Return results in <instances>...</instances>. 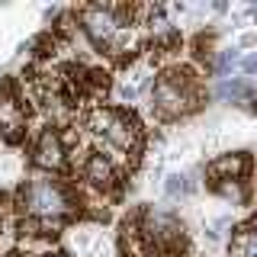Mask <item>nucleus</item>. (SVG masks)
Returning a JSON list of instances; mask_svg holds the SVG:
<instances>
[{"label": "nucleus", "mask_w": 257, "mask_h": 257, "mask_svg": "<svg viewBox=\"0 0 257 257\" xmlns=\"http://www.w3.org/2000/svg\"><path fill=\"white\" fill-rule=\"evenodd\" d=\"M23 203H26V212L32 219H42V222H52V219H61L64 212L71 209V199L64 193L61 183L55 180H36L23 190Z\"/></svg>", "instance_id": "nucleus-1"}, {"label": "nucleus", "mask_w": 257, "mask_h": 257, "mask_svg": "<svg viewBox=\"0 0 257 257\" xmlns=\"http://www.w3.org/2000/svg\"><path fill=\"white\" fill-rule=\"evenodd\" d=\"M80 20H84V32L93 39V42H112L116 39V32L122 29L116 20V10H109V7H87V10H80Z\"/></svg>", "instance_id": "nucleus-2"}, {"label": "nucleus", "mask_w": 257, "mask_h": 257, "mask_svg": "<svg viewBox=\"0 0 257 257\" xmlns=\"http://www.w3.org/2000/svg\"><path fill=\"white\" fill-rule=\"evenodd\" d=\"M103 139H106V145H112V148H119V151H125V155H128V151L139 148L142 128H139V122H135L132 116L112 109V119H109L106 132H103Z\"/></svg>", "instance_id": "nucleus-3"}, {"label": "nucleus", "mask_w": 257, "mask_h": 257, "mask_svg": "<svg viewBox=\"0 0 257 257\" xmlns=\"http://www.w3.org/2000/svg\"><path fill=\"white\" fill-rule=\"evenodd\" d=\"M36 164L39 167H48V171H58V167L64 164V145H61V135L58 132H42L39 135V142H36Z\"/></svg>", "instance_id": "nucleus-4"}, {"label": "nucleus", "mask_w": 257, "mask_h": 257, "mask_svg": "<svg viewBox=\"0 0 257 257\" xmlns=\"http://www.w3.org/2000/svg\"><path fill=\"white\" fill-rule=\"evenodd\" d=\"M84 180L90 183V187H96V190L112 187V180H116L112 164L103 155H90V158H87V164H84Z\"/></svg>", "instance_id": "nucleus-5"}, {"label": "nucleus", "mask_w": 257, "mask_h": 257, "mask_svg": "<svg viewBox=\"0 0 257 257\" xmlns=\"http://www.w3.org/2000/svg\"><path fill=\"white\" fill-rule=\"evenodd\" d=\"M247 171V161L244 155H225L219 161H212V167H209V174L212 177H222V180H235Z\"/></svg>", "instance_id": "nucleus-6"}, {"label": "nucleus", "mask_w": 257, "mask_h": 257, "mask_svg": "<svg viewBox=\"0 0 257 257\" xmlns=\"http://www.w3.org/2000/svg\"><path fill=\"white\" fill-rule=\"evenodd\" d=\"M231 254L235 257H257V225L241 228L231 241Z\"/></svg>", "instance_id": "nucleus-7"}, {"label": "nucleus", "mask_w": 257, "mask_h": 257, "mask_svg": "<svg viewBox=\"0 0 257 257\" xmlns=\"http://www.w3.org/2000/svg\"><path fill=\"white\" fill-rule=\"evenodd\" d=\"M251 93V87L244 84V80H225V84L219 87V96H225V100H241V96Z\"/></svg>", "instance_id": "nucleus-8"}, {"label": "nucleus", "mask_w": 257, "mask_h": 257, "mask_svg": "<svg viewBox=\"0 0 257 257\" xmlns=\"http://www.w3.org/2000/svg\"><path fill=\"white\" fill-rule=\"evenodd\" d=\"M84 84L90 87L96 96H103V93H106V87H109V80H106V74H103V71H90V74L84 77Z\"/></svg>", "instance_id": "nucleus-9"}, {"label": "nucleus", "mask_w": 257, "mask_h": 257, "mask_svg": "<svg viewBox=\"0 0 257 257\" xmlns=\"http://www.w3.org/2000/svg\"><path fill=\"white\" fill-rule=\"evenodd\" d=\"M167 193H171V196H177V193H183V177H177V174H171V177H167Z\"/></svg>", "instance_id": "nucleus-10"}, {"label": "nucleus", "mask_w": 257, "mask_h": 257, "mask_svg": "<svg viewBox=\"0 0 257 257\" xmlns=\"http://www.w3.org/2000/svg\"><path fill=\"white\" fill-rule=\"evenodd\" d=\"M235 61H238V55H235V52H225L222 58H219V71H228Z\"/></svg>", "instance_id": "nucleus-11"}, {"label": "nucleus", "mask_w": 257, "mask_h": 257, "mask_svg": "<svg viewBox=\"0 0 257 257\" xmlns=\"http://www.w3.org/2000/svg\"><path fill=\"white\" fill-rule=\"evenodd\" d=\"M241 68H244L247 74H254V71H257V55H247V58L241 61Z\"/></svg>", "instance_id": "nucleus-12"}, {"label": "nucleus", "mask_w": 257, "mask_h": 257, "mask_svg": "<svg viewBox=\"0 0 257 257\" xmlns=\"http://www.w3.org/2000/svg\"><path fill=\"white\" fill-rule=\"evenodd\" d=\"M45 257H61V254H45Z\"/></svg>", "instance_id": "nucleus-13"}, {"label": "nucleus", "mask_w": 257, "mask_h": 257, "mask_svg": "<svg viewBox=\"0 0 257 257\" xmlns=\"http://www.w3.org/2000/svg\"><path fill=\"white\" fill-rule=\"evenodd\" d=\"M7 257H20V254H7Z\"/></svg>", "instance_id": "nucleus-14"}]
</instances>
